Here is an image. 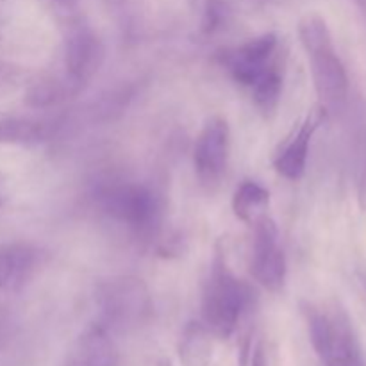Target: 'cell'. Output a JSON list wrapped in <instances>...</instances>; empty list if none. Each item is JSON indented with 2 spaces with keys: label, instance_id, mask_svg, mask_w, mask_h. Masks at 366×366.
I'll list each match as a JSON object with an SVG mask.
<instances>
[{
  "label": "cell",
  "instance_id": "6da1fadb",
  "mask_svg": "<svg viewBox=\"0 0 366 366\" xmlns=\"http://www.w3.org/2000/svg\"><path fill=\"white\" fill-rule=\"evenodd\" d=\"M93 206L113 224L124 227L139 242L157 238L163 204L150 186L127 179L107 177L92 188Z\"/></svg>",
  "mask_w": 366,
  "mask_h": 366
},
{
  "label": "cell",
  "instance_id": "7a4b0ae2",
  "mask_svg": "<svg viewBox=\"0 0 366 366\" xmlns=\"http://www.w3.org/2000/svg\"><path fill=\"white\" fill-rule=\"evenodd\" d=\"M257 293L227 264L224 250L217 249L202 288L200 317L211 335L227 340L256 311Z\"/></svg>",
  "mask_w": 366,
  "mask_h": 366
},
{
  "label": "cell",
  "instance_id": "3957f363",
  "mask_svg": "<svg viewBox=\"0 0 366 366\" xmlns=\"http://www.w3.org/2000/svg\"><path fill=\"white\" fill-rule=\"evenodd\" d=\"M299 38L310 61L318 106L327 113V117L340 114L349 97V75L336 52L325 18L318 13H310L300 18Z\"/></svg>",
  "mask_w": 366,
  "mask_h": 366
},
{
  "label": "cell",
  "instance_id": "277c9868",
  "mask_svg": "<svg viewBox=\"0 0 366 366\" xmlns=\"http://www.w3.org/2000/svg\"><path fill=\"white\" fill-rule=\"evenodd\" d=\"M310 342L324 366H366L354 322L340 302L302 304Z\"/></svg>",
  "mask_w": 366,
  "mask_h": 366
},
{
  "label": "cell",
  "instance_id": "5b68a950",
  "mask_svg": "<svg viewBox=\"0 0 366 366\" xmlns=\"http://www.w3.org/2000/svg\"><path fill=\"white\" fill-rule=\"evenodd\" d=\"M99 320L111 332H131L149 324L154 300L149 286L136 275H111L95 288Z\"/></svg>",
  "mask_w": 366,
  "mask_h": 366
},
{
  "label": "cell",
  "instance_id": "8992f818",
  "mask_svg": "<svg viewBox=\"0 0 366 366\" xmlns=\"http://www.w3.org/2000/svg\"><path fill=\"white\" fill-rule=\"evenodd\" d=\"M217 63L236 84L250 89L275 70H285V59L279 54V38L274 32L250 38L242 45L218 50Z\"/></svg>",
  "mask_w": 366,
  "mask_h": 366
},
{
  "label": "cell",
  "instance_id": "52a82bcc",
  "mask_svg": "<svg viewBox=\"0 0 366 366\" xmlns=\"http://www.w3.org/2000/svg\"><path fill=\"white\" fill-rule=\"evenodd\" d=\"M231 156V129L225 118L211 117L204 124L193 147V168L206 192H217L224 181Z\"/></svg>",
  "mask_w": 366,
  "mask_h": 366
},
{
  "label": "cell",
  "instance_id": "ba28073f",
  "mask_svg": "<svg viewBox=\"0 0 366 366\" xmlns=\"http://www.w3.org/2000/svg\"><path fill=\"white\" fill-rule=\"evenodd\" d=\"M252 249H250L249 268L254 281L268 292L282 290L288 275L286 254L281 245V236L275 222L268 214L252 225Z\"/></svg>",
  "mask_w": 366,
  "mask_h": 366
},
{
  "label": "cell",
  "instance_id": "9c48e42d",
  "mask_svg": "<svg viewBox=\"0 0 366 366\" xmlns=\"http://www.w3.org/2000/svg\"><path fill=\"white\" fill-rule=\"evenodd\" d=\"M64 74L84 88L102 68L106 46L89 25L75 21L64 36Z\"/></svg>",
  "mask_w": 366,
  "mask_h": 366
},
{
  "label": "cell",
  "instance_id": "30bf717a",
  "mask_svg": "<svg viewBox=\"0 0 366 366\" xmlns=\"http://www.w3.org/2000/svg\"><path fill=\"white\" fill-rule=\"evenodd\" d=\"M327 118V113L320 106L313 107L299 124V127L286 138L279 152L274 157V168L281 177L288 181H299L304 177L310 159V147L315 132Z\"/></svg>",
  "mask_w": 366,
  "mask_h": 366
},
{
  "label": "cell",
  "instance_id": "8fae6325",
  "mask_svg": "<svg viewBox=\"0 0 366 366\" xmlns=\"http://www.w3.org/2000/svg\"><path fill=\"white\" fill-rule=\"evenodd\" d=\"M63 366H120L113 332L100 322L88 325L70 345Z\"/></svg>",
  "mask_w": 366,
  "mask_h": 366
},
{
  "label": "cell",
  "instance_id": "7c38bea8",
  "mask_svg": "<svg viewBox=\"0 0 366 366\" xmlns=\"http://www.w3.org/2000/svg\"><path fill=\"white\" fill-rule=\"evenodd\" d=\"M41 249L27 242L0 243V293L24 288L43 263Z\"/></svg>",
  "mask_w": 366,
  "mask_h": 366
},
{
  "label": "cell",
  "instance_id": "4fadbf2b",
  "mask_svg": "<svg viewBox=\"0 0 366 366\" xmlns=\"http://www.w3.org/2000/svg\"><path fill=\"white\" fill-rule=\"evenodd\" d=\"M66 125L64 117L24 118L0 117V145H39L56 138Z\"/></svg>",
  "mask_w": 366,
  "mask_h": 366
},
{
  "label": "cell",
  "instance_id": "5bb4252c",
  "mask_svg": "<svg viewBox=\"0 0 366 366\" xmlns=\"http://www.w3.org/2000/svg\"><path fill=\"white\" fill-rule=\"evenodd\" d=\"M82 92V86L71 81L66 74L63 75H41L31 79L25 86L24 102L31 109H50L59 106L61 102Z\"/></svg>",
  "mask_w": 366,
  "mask_h": 366
},
{
  "label": "cell",
  "instance_id": "9a60e30c",
  "mask_svg": "<svg viewBox=\"0 0 366 366\" xmlns=\"http://www.w3.org/2000/svg\"><path fill=\"white\" fill-rule=\"evenodd\" d=\"M213 338L202 322H189L182 329L177 345L179 361L182 366H209L213 360Z\"/></svg>",
  "mask_w": 366,
  "mask_h": 366
},
{
  "label": "cell",
  "instance_id": "2e32d148",
  "mask_svg": "<svg viewBox=\"0 0 366 366\" xmlns=\"http://www.w3.org/2000/svg\"><path fill=\"white\" fill-rule=\"evenodd\" d=\"M270 192L256 181H243L232 195V211L238 220L254 225L268 214Z\"/></svg>",
  "mask_w": 366,
  "mask_h": 366
},
{
  "label": "cell",
  "instance_id": "e0dca14e",
  "mask_svg": "<svg viewBox=\"0 0 366 366\" xmlns=\"http://www.w3.org/2000/svg\"><path fill=\"white\" fill-rule=\"evenodd\" d=\"M232 9L227 0H206L200 31L204 36H214L227 27Z\"/></svg>",
  "mask_w": 366,
  "mask_h": 366
},
{
  "label": "cell",
  "instance_id": "ac0fdd59",
  "mask_svg": "<svg viewBox=\"0 0 366 366\" xmlns=\"http://www.w3.org/2000/svg\"><path fill=\"white\" fill-rule=\"evenodd\" d=\"M31 81L29 70L21 64L0 59V99L16 93Z\"/></svg>",
  "mask_w": 366,
  "mask_h": 366
},
{
  "label": "cell",
  "instance_id": "d6986e66",
  "mask_svg": "<svg viewBox=\"0 0 366 366\" xmlns=\"http://www.w3.org/2000/svg\"><path fill=\"white\" fill-rule=\"evenodd\" d=\"M357 200L361 209L366 211V131L361 134L360 145H357Z\"/></svg>",
  "mask_w": 366,
  "mask_h": 366
},
{
  "label": "cell",
  "instance_id": "ffe728a7",
  "mask_svg": "<svg viewBox=\"0 0 366 366\" xmlns=\"http://www.w3.org/2000/svg\"><path fill=\"white\" fill-rule=\"evenodd\" d=\"M13 315L7 307H0V349L9 342L11 335H13Z\"/></svg>",
  "mask_w": 366,
  "mask_h": 366
},
{
  "label": "cell",
  "instance_id": "44dd1931",
  "mask_svg": "<svg viewBox=\"0 0 366 366\" xmlns=\"http://www.w3.org/2000/svg\"><path fill=\"white\" fill-rule=\"evenodd\" d=\"M250 366H268L267 365V354H264L263 343H257L250 352Z\"/></svg>",
  "mask_w": 366,
  "mask_h": 366
},
{
  "label": "cell",
  "instance_id": "7402d4cb",
  "mask_svg": "<svg viewBox=\"0 0 366 366\" xmlns=\"http://www.w3.org/2000/svg\"><path fill=\"white\" fill-rule=\"evenodd\" d=\"M145 366H172V363H170V360L164 356H152L147 360Z\"/></svg>",
  "mask_w": 366,
  "mask_h": 366
},
{
  "label": "cell",
  "instance_id": "603a6c76",
  "mask_svg": "<svg viewBox=\"0 0 366 366\" xmlns=\"http://www.w3.org/2000/svg\"><path fill=\"white\" fill-rule=\"evenodd\" d=\"M356 277H357V281H360V286L363 288V293L366 295V267L357 268Z\"/></svg>",
  "mask_w": 366,
  "mask_h": 366
},
{
  "label": "cell",
  "instance_id": "cb8c5ba5",
  "mask_svg": "<svg viewBox=\"0 0 366 366\" xmlns=\"http://www.w3.org/2000/svg\"><path fill=\"white\" fill-rule=\"evenodd\" d=\"M357 4H360L361 11H363V14H365V18H366V0H357Z\"/></svg>",
  "mask_w": 366,
  "mask_h": 366
},
{
  "label": "cell",
  "instance_id": "d4e9b609",
  "mask_svg": "<svg viewBox=\"0 0 366 366\" xmlns=\"http://www.w3.org/2000/svg\"><path fill=\"white\" fill-rule=\"evenodd\" d=\"M2 114H4V113H0V117H2Z\"/></svg>",
  "mask_w": 366,
  "mask_h": 366
}]
</instances>
